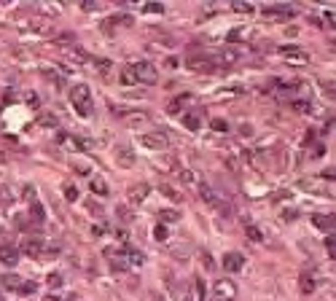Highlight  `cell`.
<instances>
[{"mask_svg": "<svg viewBox=\"0 0 336 301\" xmlns=\"http://www.w3.org/2000/svg\"><path fill=\"white\" fill-rule=\"evenodd\" d=\"M70 102L73 108H76L78 116H92L94 110V100H92V92H89V86H73L70 89Z\"/></svg>", "mask_w": 336, "mask_h": 301, "instance_id": "1", "label": "cell"}, {"mask_svg": "<svg viewBox=\"0 0 336 301\" xmlns=\"http://www.w3.org/2000/svg\"><path fill=\"white\" fill-rule=\"evenodd\" d=\"M0 285H3L5 291L25 293V296H30V293H35V282H25V280H22V277H16V274H3V277H0Z\"/></svg>", "mask_w": 336, "mask_h": 301, "instance_id": "2", "label": "cell"}, {"mask_svg": "<svg viewBox=\"0 0 336 301\" xmlns=\"http://www.w3.org/2000/svg\"><path fill=\"white\" fill-rule=\"evenodd\" d=\"M132 73H135V78H138V83H148V86H151V83L159 81V73L151 62H135Z\"/></svg>", "mask_w": 336, "mask_h": 301, "instance_id": "3", "label": "cell"}, {"mask_svg": "<svg viewBox=\"0 0 336 301\" xmlns=\"http://www.w3.org/2000/svg\"><path fill=\"white\" fill-rule=\"evenodd\" d=\"M213 301H237V285L231 280H218L213 288Z\"/></svg>", "mask_w": 336, "mask_h": 301, "instance_id": "4", "label": "cell"}, {"mask_svg": "<svg viewBox=\"0 0 336 301\" xmlns=\"http://www.w3.org/2000/svg\"><path fill=\"white\" fill-rule=\"evenodd\" d=\"M140 143H143L148 151H167L169 137L164 132H145V135H140Z\"/></svg>", "mask_w": 336, "mask_h": 301, "instance_id": "5", "label": "cell"}, {"mask_svg": "<svg viewBox=\"0 0 336 301\" xmlns=\"http://www.w3.org/2000/svg\"><path fill=\"white\" fill-rule=\"evenodd\" d=\"M25 253L27 258H41L43 253H46V245H43V240H38V237H32V240H27V242H22V250L19 255Z\"/></svg>", "mask_w": 336, "mask_h": 301, "instance_id": "6", "label": "cell"}, {"mask_svg": "<svg viewBox=\"0 0 336 301\" xmlns=\"http://www.w3.org/2000/svg\"><path fill=\"white\" fill-rule=\"evenodd\" d=\"M189 67L196 73H215L218 70V65H215V59H210V56H189Z\"/></svg>", "mask_w": 336, "mask_h": 301, "instance_id": "7", "label": "cell"}, {"mask_svg": "<svg viewBox=\"0 0 336 301\" xmlns=\"http://www.w3.org/2000/svg\"><path fill=\"white\" fill-rule=\"evenodd\" d=\"M148 194H151V186H148V183H135V186H129V191H127V196H129V202H132V204L145 202Z\"/></svg>", "mask_w": 336, "mask_h": 301, "instance_id": "8", "label": "cell"}, {"mask_svg": "<svg viewBox=\"0 0 336 301\" xmlns=\"http://www.w3.org/2000/svg\"><path fill=\"white\" fill-rule=\"evenodd\" d=\"M16 261H19V247L14 245H0V264L3 266H16Z\"/></svg>", "mask_w": 336, "mask_h": 301, "instance_id": "9", "label": "cell"}, {"mask_svg": "<svg viewBox=\"0 0 336 301\" xmlns=\"http://www.w3.org/2000/svg\"><path fill=\"white\" fill-rule=\"evenodd\" d=\"M242 266H245V255H242V253H226V255H224V269L229 272V274L240 272Z\"/></svg>", "mask_w": 336, "mask_h": 301, "instance_id": "10", "label": "cell"}, {"mask_svg": "<svg viewBox=\"0 0 336 301\" xmlns=\"http://www.w3.org/2000/svg\"><path fill=\"white\" fill-rule=\"evenodd\" d=\"M264 14H266V16H280V19H290L296 11L290 8V5H266Z\"/></svg>", "mask_w": 336, "mask_h": 301, "instance_id": "11", "label": "cell"}, {"mask_svg": "<svg viewBox=\"0 0 336 301\" xmlns=\"http://www.w3.org/2000/svg\"><path fill=\"white\" fill-rule=\"evenodd\" d=\"M312 223L323 231H331L336 229V215H312Z\"/></svg>", "mask_w": 336, "mask_h": 301, "instance_id": "12", "label": "cell"}, {"mask_svg": "<svg viewBox=\"0 0 336 301\" xmlns=\"http://www.w3.org/2000/svg\"><path fill=\"white\" fill-rule=\"evenodd\" d=\"M199 196H202V199L207 202L210 207H221V199H218V196H215V191L210 189L207 183H202V186H199Z\"/></svg>", "mask_w": 336, "mask_h": 301, "instance_id": "13", "label": "cell"}, {"mask_svg": "<svg viewBox=\"0 0 336 301\" xmlns=\"http://www.w3.org/2000/svg\"><path fill=\"white\" fill-rule=\"evenodd\" d=\"M191 100H194L191 94H180V97H175V100L167 105V113H169V116H178V113L183 110V105H186V102H191Z\"/></svg>", "mask_w": 336, "mask_h": 301, "instance_id": "14", "label": "cell"}, {"mask_svg": "<svg viewBox=\"0 0 336 301\" xmlns=\"http://www.w3.org/2000/svg\"><path fill=\"white\" fill-rule=\"evenodd\" d=\"M89 191L97 194V196H108V194H111V191H108V183L102 178H89Z\"/></svg>", "mask_w": 336, "mask_h": 301, "instance_id": "15", "label": "cell"}, {"mask_svg": "<svg viewBox=\"0 0 336 301\" xmlns=\"http://www.w3.org/2000/svg\"><path fill=\"white\" fill-rule=\"evenodd\" d=\"M30 218L35 220V223H43V220H46V210H43V204L38 199L30 204Z\"/></svg>", "mask_w": 336, "mask_h": 301, "instance_id": "16", "label": "cell"}, {"mask_svg": "<svg viewBox=\"0 0 336 301\" xmlns=\"http://www.w3.org/2000/svg\"><path fill=\"white\" fill-rule=\"evenodd\" d=\"M299 288H301V293H304V296H309V293H315V280H312L309 274H301Z\"/></svg>", "mask_w": 336, "mask_h": 301, "instance_id": "17", "label": "cell"}, {"mask_svg": "<svg viewBox=\"0 0 336 301\" xmlns=\"http://www.w3.org/2000/svg\"><path fill=\"white\" fill-rule=\"evenodd\" d=\"M148 113H143V110H138V113H127V121L132 124V127H143V124L148 121Z\"/></svg>", "mask_w": 336, "mask_h": 301, "instance_id": "18", "label": "cell"}, {"mask_svg": "<svg viewBox=\"0 0 336 301\" xmlns=\"http://www.w3.org/2000/svg\"><path fill=\"white\" fill-rule=\"evenodd\" d=\"M159 215H162V223H164V226H167V223H175V220H180V213H178V210H162Z\"/></svg>", "mask_w": 336, "mask_h": 301, "instance_id": "19", "label": "cell"}, {"mask_svg": "<svg viewBox=\"0 0 336 301\" xmlns=\"http://www.w3.org/2000/svg\"><path fill=\"white\" fill-rule=\"evenodd\" d=\"M46 285L51 288V291H56V288H62V274H59V272H51V274L46 277Z\"/></svg>", "mask_w": 336, "mask_h": 301, "instance_id": "20", "label": "cell"}, {"mask_svg": "<svg viewBox=\"0 0 336 301\" xmlns=\"http://www.w3.org/2000/svg\"><path fill=\"white\" fill-rule=\"evenodd\" d=\"M162 194L167 196V199H172V202H183V194H178L172 186H162Z\"/></svg>", "mask_w": 336, "mask_h": 301, "instance_id": "21", "label": "cell"}, {"mask_svg": "<svg viewBox=\"0 0 336 301\" xmlns=\"http://www.w3.org/2000/svg\"><path fill=\"white\" fill-rule=\"evenodd\" d=\"M183 127H186V129H191V132H196V129H199V116H194V113L183 116Z\"/></svg>", "mask_w": 336, "mask_h": 301, "instance_id": "22", "label": "cell"}, {"mask_svg": "<svg viewBox=\"0 0 336 301\" xmlns=\"http://www.w3.org/2000/svg\"><path fill=\"white\" fill-rule=\"evenodd\" d=\"M116 159H118V164H121V167H132V164H135V156H132V153L127 156V153H124V148H118Z\"/></svg>", "mask_w": 336, "mask_h": 301, "instance_id": "23", "label": "cell"}, {"mask_svg": "<svg viewBox=\"0 0 336 301\" xmlns=\"http://www.w3.org/2000/svg\"><path fill=\"white\" fill-rule=\"evenodd\" d=\"M245 234H248L250 242H264V234H261V229H255V226H248V229H245Z\"/></svg>", "mask_w": 336, "mask_h": 301, "instance_id": "24", "label": "cell"}, {"mask_svg": "<svg viewBox=\"0 0 336 301\" xmlns=\"http://www.w3.org/2000/svg\"><path fill=\"white\" fill-rule=\"evenodd\" d=\"M320 89H323V94H326V97L336 100V81H323Z\"/></svg>", "mask_w": 336, "mask_h": 301, "instance_id": "25", "label": "cell"}, {"mask_svg": "<svg viewBox=\"0 0 336 301\" xmlns=\"http://www.w3.org/2000/svg\"><path fill=\"white\" fill-rule=\"evenodd\" d=\"M153 237H156V242H167V237H169V229L164 223H159L156 226V231H153Z\"/></svg>", "mask_w": 336, "mask_h": 301, "instance_id": "26", "label": "cell"}, {"mask_svg": "<svg viewBox=\"0 0 336 301\" xmlns=\"http://www.w3.org/2000/svg\"><path fill=\"white\" fill-rule=\"evenodd\" d=\"M92 62H94V67H97L100 73H111V67H113L111 59H94V56H92Z\"/></svg>", "mask_w": 336, "mask_h": 301, "instance_id": "27", "label": "cell"}, {"mask_svg": "<svg viewBox=\"0 0 336 301\" xmlns=\"http://www.w3.org/2000/svg\"><path fill=\"white\" fill-rule=\"evenodd\" d=\"M43 76H46V78H49L51 83H54L56 89H62V86H65V78H62V76H56V73H51V70H46V73H43Z\"/></svg>", "mask_w": 336, "mask_h": 301, "instance_id": "28", "label": "cell"}, {"mask_svg": "<svg viewBox=\"0 0 336 301\" xmlns=\"http://www.w3.org/2000/svg\"><path fill=\"white\" fill-rule=\"evenodd\" d=\"M65 199H67V202H78V189H76L73 183L65 186Z\"/></svg>", "mask_w": 336, "mask_h": 301, "instance_id": "29", "label": "cell"}, {"mask_svg": "<svg viewBox=\"0 0 336 301\" xmlns=\"http://www.w3.org/2000/svg\"><path fill=\"white\" fill-rule=\"evenodd\" d=\"M121 81L124 83H138V78H135V73H132V67H124V70H121Z\"/></svg>", "mask_w": 336, "mask_h": 301, "instance_id": "30", "label": "cell"}, {"mask_svg": "<svg viewBox=\"0 0 336 301\" xmlns=\"http://www.w3.org/2000/svg\"><path fill=\"white\" fill-rule=\"evenodd\" d=\"M213 129L215 132H229V124H226L224 118H213Z\"/></svg>", "mask_w": 336, "mask_h": 301, "instance_id": "31", "label": "cell"}, {"mask_svg": "<svg viewBox=\"0 0 336 301\" xmlns=\"http://www.w3.org/2000/svg\"><path fill=\"white\" fill-rule=\"evenodd\" d=\"M143 11H145V14H162L164 5H159V3H148V5H143Z\"/></svg>", "mask_w": 336, "mask_h": 301, "instance_id": "32", "label": "cell"}, {"mask_svg": "<svg viewBox=\"0 0 336 301\" xmlns=\"http://www.w3.org/2000/svg\"><path fill=\"white\" fill-rule=\"evenodd\" d=\"M113 269H116V272H124V269H129V261H121V258H113Z\"/></svg>", "mask_w": 336, "mask_h": 301, "instance_id": "33", "label": "cell"}, {"mask_svg": "<svg viewBox=\"0 0 336 301\" xmlns=\"http://www.w3.org/2000/svg\"><path fill=\"white\" fill-rule=\"evenodd\" d=\"M22 196L32 204V202H35V189H32V186H25V194H22Z\"/></svg>", "mask_w": 336, "mask_h": 301, "instance_id": "34", "label": "cell"}, {"mask_svg": "<svg viewBox=\"0 0 336 301\" xmlns=\"http://www.w3.org/2000/svg\"><path fill=\"white\" fill-rule=\"evenodd\" d=\"M231 8H234V11H240V14H250V11H253V5H248V3H234Z\"/></svg>", "mask_w": 336, "mask_h": 301, "instance_id": "35", "label": "cell"}, {"mask_svg": "<svg viewBox=\"0 0 336 301\" xmlns=\"http://www.w3.org/2000/svg\"><path fill=\"white\" fill-rule=\"evenodd\" d=\"M323 153H326V145H323V143H317L315 148H312V159H320Z\"/></svg>", "mask_w": 336, "mask_h": 301, "instance_id": "36", "label": "cell"}, {"mask_svg": "<svg viewBox=\"0 0 336 301\" xmlns=\"http://www.w3.org/2000/svg\"><path fill=\"white\" fill-rule=\"evenodd\" d=\"M323 178H326V180H336V167L326 169V172H323Z\"/></svg>", "mask_w": 336, "mask_h": 301, "instance_id": "37", "label": "cell"}, {"mask_svg": "<svg viewBox=\"0 0 336 301\" xmlns=\"http://www.w3.org/2000/svg\"><path fill=\"white\" fill-rule=\"evenodd\" d=\"M202 264L207 266V269H213V261H210V253H202Z\"/></svg>", "mask_w": 336, "mask_h": 301, "instance_id": "38", "label": "cell"}, {"mask_svg": "<svg viewBox=\"0 0 336 301\" xmlns=\"http://www.w3.org/2000/svg\"><path fill=\"white\" fill-rule=\"evenodd\" d=\"M164 65H167V67H178V59H175V56H169V59L164 62Z\"/></svg>", "mask_w": 336, "mask_h": 301, "instance_id": "39", "label": "cell"}, {"mask_svg": "<svg viewBox=\"0 0 336 301\" xmlns=\"http://www.w3.org/2000/svg\"><path fill=\"white\" fill-rule=\"evenodd\" d=\"M65 301H81V296H78V293H67Z\"/></svg>", "mask_w": 336, "mask_h": 301, "instance_id": "40", "label": "cell"}, {"mask_svg": "<svg viewBox=\"0 0 336 301\" xmlns=\"http://www.w3.org/2000/svg\"><path fill=\"white\" fill-rule=\"evenodd\" d=\"M43 301H59V299H56V296H46V299H43Z\"/></svg>", "mask_w": 336, "mask_h": 301, "instance_id": "41", "label": "cell"}]
</instances>
